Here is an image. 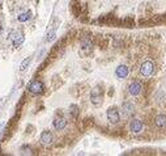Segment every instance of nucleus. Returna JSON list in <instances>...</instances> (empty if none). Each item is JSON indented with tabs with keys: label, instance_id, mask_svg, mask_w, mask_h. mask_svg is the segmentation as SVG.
I'll list each match as a JSON object with an SVG mask.
<instances>
[{
	"label": "nucleus",
	"instance_id": "nucleus-1",
	"mask_svg": "<svg viewBox=\"0 0 166 156\" xmlns=\"http://www.w3.org/2000/svg\"><path fill=\"white\" fill-rule=\"evenodd\" d=\"M103 101V93L102 89L99 87H94L90 92V102L94 105V106H101Z\"/></svg>",
	"mask_w": 166,
	"mask_h": 156
},
{
	"label": "nucleus",
	"instance_id": "nucleus-2",
	"mask_svg": "<svg viewBox=\"0 0 166 156\" xmlns=\"http://www.w3.org/2000/svg\"><path fill=\"white\" fill-rule=\"evenodd\" d=\"M27 89H29V92L31 94H35V96H38V94H42L43 91H45V85H43V83L39 81V80H31L29 83V87H27Z\"/></svg>",
	"mask_w": 166,
	"mask_h": 156
},
{
	"label": "nucleus",
	"instance_id": "nucleus-3",
	"mask_svg": "<svg viewBox=\"0 0 166 156\" xmlns=\"http://www.w3.org/2000/svg\"><path fill=\"white\" fill-rule=\"evenodd\" d=\"M106 114H107V119H109L110 124H113V125L119 124V121H120V113H119V109L117 106L109 108Z\"/></svg>",
	"mask_w": 166,
	"mask_h": 156
},
{
	"label": "nucleus",
	"instance_id": "nucleus-4",
	"mask_svg": "<svg viewBox=\"0 0 166 156\" xmlns=\"http://www.w3.org/2000/svg\"><path fill=\"white\" fill-rule=\"evenodd\" d=\"M153 72H154V63L152 60H145V62H143V64L140 66V74L144 77L152 76Z\"/></svg>",
	"mask_w": 166,
	"mask_h": 156
},
{
	"label": "nucleus",
	"instance_id": "nucleus-5",
	"mask_svg": "<svg viewBox=\"0 0 166 156\" xmlns=\"http://www.w3.org/2000/svg\"><path fill=\"white\" fill-rule=\"evenodd\" d=\"M130 131L132 134H135V135H139V134H141L144 131V124L140 119L134 118L130 122Z\"/></svg>",
	"mask_w": 166,
	"mask_h": 156
},
{
	"label": "nucleus",
	"instance_id": "nucleus-6",
	"mask_svg": "<svg viewBox=\"0 0 166 156\" xmlns=\"http://www.w3.org/2000/svg\"><path fill=\"white\" fill-rule=\"evenodd\" d=\"M141 91H143V84L137 80H134L128 85V93L131 94V96H135V97L139 96V94L141 93Z\"/></svg>",
	"mask_w": 166,
	"mask_h": 156
},
{
	"label": "nucleus",
	"instance_id": "nucleus-7",
	"mask_svg": "<svg viewBox=\"0 0 166 156\" xmlns=\"http://www.w3.org/2000/svg\"><path fill=\"white\" fill-rule=\"evenodd\" d=\"M122 113H123L124 117L130 118V117H132L135 114V105L132 102H124L123 105H122Z\"/></svg>",
	"mask_w": 166,
	"mask_h": 156
},
{
	"label": "nucleus",
	"instance_id": "nucleus-8",
	"mask_svg": "<svg viewBox=\"0 0 166 156\" xmlns=\"http://www.w3.org/2000/svg\"><path fill=\"white\" fill-rule=\"evenodd\" d=\"M130 74V68L124 64H120L117 67V70H115V75H117V77H119V79H126L127 76H128Z\"/></svg>",
	"mask_w": 166,
	"mask_h": 156
},
{
	"label": "nucleus",
	"instance_id": "nucleus-9",
	"mask_svg": "<svg viewBox=\"0 0 166 156\" xmlns=\"http://www.w3.org/2000/svg\"><path fill=\"white\" fill-rule=\"evenodd\" d=\"M54 142V136H52V134L45 130V131H42L41 134V143L43 144V146H50Z\"/></svg>",
	"mask_w": 166,
	"mask_h": 156
},
{
	"label": "nucleus",
	"instance_id": "nucleus-10",
	"mask_svg": "<svg viewBox=\"0 0 166 156\" xmlns=\"http://www.w3.org/2000/svg\"><path fill=\"white\" fill-rule=\"evenodd\" d=\"M52 125H54V129L55 130H58V131L64 130L65 126H67V119L63 118V117H56V118L54 119Z\"/></svg>",
	"mask_w": 166,
	"mask_h": 156
},
{
	"label": "nucleus",
	"instance_id": "nucleus-11",
	"mask_svg": "<svg viewBox=\"0 0 166 156\" xmlns=\"http://www.w3.org/2000/svg\"><path fill=\"white\" fill-rule=\"evenodd\" d=\"M154 125L157 129H165L166 127V115L165 114H157L154 118Z\"/></svg>",
	"mask_w": 166,
	"mask_h": 156
},
{
	"label": "nucleus",
	"instance_id": "nucleus-12",
	"mask_svg": "<svg viewBox=\"0 0 166 156\" xmlns=\"http://www.w3.org/2000/svg\"><path fill=\"white\" fill-rule=\"evenodd\" d=\"M56 29H58V26H54V28H51V29L47 30L46 42H52L55 38H56Z\"/></svg>",
	"mask_w": 166,
	"mask_h": 156
},
{
	"label": "nucleus",
	"instance_id": "nucleus-13",
	"mask_svg": "<svg viewBox=\"0 0 166 156\" xmlns=\"http://www.w3.org/2000/svg\"><path fill=\"white\" fill-rule=\"evenodd\" d=\"M31 62H33V58H31V57L25 58V59L23 60V63L20 64V72H25V71H27V68L30 67Z\"/></svg>",
	"mask_w": 166,
	"mask_h": 156
},
{
	"label": "nucleus",
	"instance_id": "nucleus-14",
	"mask_svg": "<svg viewBox=\"0 0 166 156\" xmlns=\"http://www.w3.org/2000/svg\"><path fill=\"white\" fill-rule=\"evenodd\" d=\"M24 41H25V37H24L23 34H20L19 37H17V36H16V37L13 38V40H12V43H13V47H16V49H17V47H20V46H21V45H23V43H24Z\"/></svg>",
	"mask_w": 166,
	"mask_h": 156
},
{
	"label": "nucleus",
	"instance_id": "nucleus-15",
	"mask_svg": "<svg viewBox=\"0 0 166 156\" xmlns=\"http://www.w3.org/2000/svg\"><path fill=\"white\" fill-rule=\"evenodd\" d=\"M92 47H93V43H92V41L89 40V38H84V40L81 41V49L82 50H88V51H90Z\"/></svg>",
	"mask_w": 166,
	"mask_h": 156
},
{
	"label": "nucleus",
	"instance_id": "nucleus-16",
	"mask_svg": "<svg viewBox=\"0 0 166 156\" xmlns=\"http://www.w3.org/2000/svg\"><path fill=\"white\" fill-rule=\"evenodd\" d=\"M30 17H31V12H24V13H21L19 17H17V20L20 21V22H26L27 20H30Z\"/></svg>",
	"mask_w": 166,
	"mask_h": 156
},
{
	"label": "nucleus",
	"instance_id": "nucleus-17",
	"mask_svg": "<svg viewBox=\"0 0 166 156\" xmlns=\"http://www.w3.org/2000/svg\"><path fill=\"white\" fill-rule=\"evenodd\" d=\"M79 108L76 106V105H71V108H69V113H71V117L72 118H76L77 114H79V110H77Z\"/></svg>",
	"mask_w": 166,
	"mask_h": 156
},
{
	"label": "nucleus",
	"instance_id": "nucleus-18",
	"mask_svg": "<svg viewBox=\"0 0 166 156\" xmlns=\"http://www.w3.org/2000/svg\"><path fill=\"white\" fill-rule=\"evenodd\" d=\"M4 126H5V122H2V124H0V134H2V130L4 129Z\"/></svg>",
	"mask_w": 166,
	"mask_h": 156
}]
</instances>
